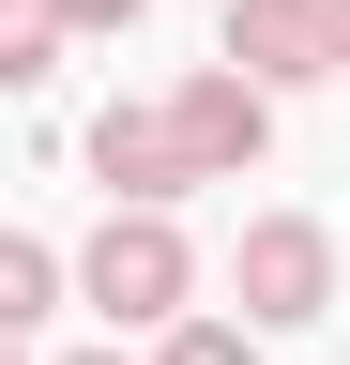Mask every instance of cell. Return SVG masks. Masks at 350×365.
I'll use <instances>...</instances> for the list:
<instances>
[{
    "instance_id": "obj_1",
    "label": "cell",
    "mask_w": 350,
    "mask_h": 365,
    "mask_svg": "<svg viewBox=\"0 0 350 365\" xmlns=\"http://www.w3.org/2000/svg\"><path fill=\"white\" fill-rule=\"evenodd\" d=\"M76 289H92L122 335H168V319H198V244H183L168 213H107L92 259H76Z\"/></svg>"
},
{
    "instance_id": "obj_7",
    "label": "cell",
    "mask_w": 350,
    "mask_h": 365,
    "mask_svg": "<svg viewBox=\"0 0 350 365\" xmlns=\"http://www.w3.org/2000/svg\"><path fill=\"white\" fill-rule=\"evenodd\" d=\"M46 304H61V259H46V244L16 228V244H0V335H31Z\"/></svg>"
},
{
    "instance_id": "obj_2",
    "label": "cell",
    "mask_w": 350,
    "mask_h": 365,
    "mask_svg": "<svg viewBox=\"0 0 350 365\" xmlns=\"http://www.w3.org/2000/svg\"><path fill=\"white\" fill-rule=\"evenodd\" d=\"M229 304L259 319V335H304V319L335 304V228L320 213H259L244 244H229Z\"/></svg>"
},
{
    "instance_id": "obj_8",
    "label": "cell",
    "mask_w": 350,
    "mask_h": 365,
    "mask_svg": "<svg viewBox=\"0 0 350 365\" xmlns=\"http://www.w3.org/2000/svg\"><path fill=\"white\" fill-rule=\"evenodd\" d=\"M153 365H259V319H168Z\"/></svg>"
},
{
    "instance_id": "obj_11",
    "label": "cell",
    "mask_w": 350,
    "mask_h": 365,
    "mask_svg": "<svg viewBox=\"0 0 350 365\" xmlns=\"http://www.w3.org/2000/svg\"><path fill=\"white\" fill-rule=\"evenodd\" d=\"M61 365H122V350H61Z\"/></svg>"
},
{
    "instance_id": "obj_5",
    "label": "cell",
    "mask_w": 350,
    "mask_h": 365,
    "mask_svg": "<svg viewBox=\"0 0 350 365\" xmlns=\"http://www.w3.org/2000/svg\"><path fill=\"white\" fill-rule=\"evenodd\" d=\"M229 61L259 91H304V76H350L335 61V0H229Z\"/></svg>"
},
{
    "instance_id": "obj_10",
    "label": "cell",
    "mask_w": 350,
    "mask_h": 365,
    "mask_svg": "<svg viewBox=\"0 0 350 365\" xmlns=\"http://www.w3.org/2000/svg\"><path fill=\"white\" fill-rule=\"evenodd\" d=\"M335 61H350V0H335Z\"/></svg>"
},
{
    "instance_id": "obj_9",
    "label": "cell",
    "mask_w": 350,
    "mask_h": 365,
    "mask_svg": "<svg viewBox=\"0 0 350 365\" xmlns=\"http://www.w3.org/2000/svg\"><path fill=\"white\" fill-rule=\"evenodd\" d=\"M61 16H76V31H138L153 0H61Z\"/></svg>"
},
{
    "instance_id": "obj_4",
    "label": "cell",
    "mask_w": 350,
    "mask_h": 365,
    "mask_svg": "<svg viewBox=\"0 0 350 365\" xmlns=\"http://www.w3.org/2000/svg\"><path fill=\"white\" fill-rule=\"evenodd\" d=\"M168 107H183V153H198V182H244L259 153H274V91H259L244 61H198Z\"/></svg>"
},
{
    "instance_id": "obj_6",
    "label": "cell",
    "mask_w": 350,
    "mask_h": 365,
    "mask_svg": "<svg viewBox=\"0 0 350 365\" xmlns=\"http://www.w3.org/2000/svg\"><path fill=\"white\" fill-rule=\"evenodd\" d=\"M61 31H76L61 0H0V91H46L61 76Z\"/></svg>"
},
{
    "instance_id": "obj_3",
    "label": "cell",
    "mask_w": 350,
    "mask_h": 365,
    "mask_svg": "<svg viewBox=\"0 0 350 365\" xmlns=\"http://www.w3.org/2000/svg\"><path fill=\"white\" fill-rule=\"evenodd\" d=\"M92 182H107V213H168V198L198 182L183 107H168V91H153V107H107V122H92Z\"/></svg>"
}]
</instances>
